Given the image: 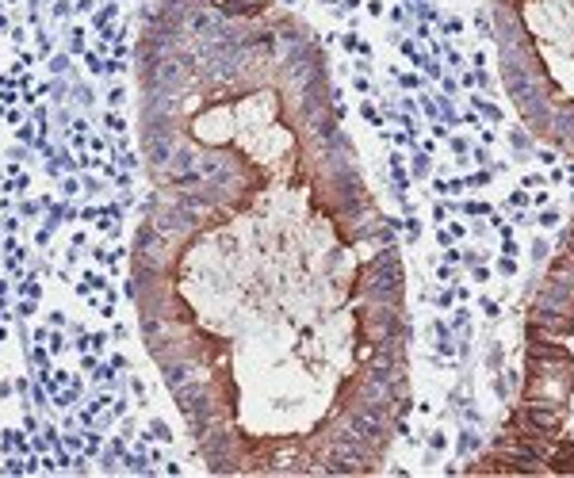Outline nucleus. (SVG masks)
Here are the masks:
<instances>
[{
    "mask_svg": "<svg viewBox=\"0 0 574 478\" xmlns=\"http://www.w3.org/2000/svg\"><path fill=\"white\" fill-rule=\"evenodd\" d=\"M134 314L211 474H367L398 432L402 260L310 31L276 0L142 23Z\"/></svg>",
    "mask_w": 574,
    "mask_h": 478,
    "instance_id": "f257e3e1",
    "label": "nucleus"
},
{
    "mask_svg": "<svg viewBox=\"0 0 574 478\" xmlns=\"http://www.w3.org/2000/svg\"><path fill=\"white\" fill-rule=\"evenodd\" d=\"M536 322L544 325L551 337H566V333H574V310L559 314V310H551V306H536Z\"/></svg>",
    "mask_w": 574,
    "mask_h": 478,
    "instance_id": "f03ea898",
    "label": "nucleus"
},
{
    "mask_svg": "<svg viewBox=\"0 0 574 478\" xmlns=\"http://www.w3.org/2000/svg\"><path fill=\"white\" fill-rule=\"evenodd\" d=\"M475 107H478L482 115H486L490 122H498V119H502V107H498V104H490V100H482V96H475Z\"/></svg>",
    "mask_w": 574,
    "mask_h": 478,
    "instance_id": "7ed1b4c3",
    "label": "nucleus"
},
{
    "mask_svg": "<svg viewBox=\"0 0 574 478\" xmlns=\"http://www.w3.org/2000/svg\"><path fill=\"white\" fill-rule=\"evenodd\" d=\"M559 218H563V214H559L555 207H548V210H540V218H536V222H540L544 230H551V226H559Z\"/></svg>",
    "mask_w": 574,
    "mask_h": 478,
    "instance_id": "20e7f679",
    "label": "nucleus"
},
{
    "mask_svg": "<svg viewBox=\"0 0 574 478\" xmlns=\"http://www.w3.org/2000/svg\"><path fill=\"white\" fill-rule=\"evenodd\" d=\"M498 272H502V276H517V260L513 256H502V260H498Z\"/></svg>",
    "mask_w": 574,
    "mask_h": 478,
    "instance_id": "39448f33",
    "label": "nucleus"
},
{
    "mask_svg": "<svg viewBox=\"0 0 574 478\" xmlns=\"http://www.w3.org/2000/svg\"><path fill=\"white\" fill-rule=\"evenodd\" d=\"M478 310L486 314V318H498V314H502V306H498L494 298H482V302H478Z\"/></svg>",
    "mask_w": 574,
    "mask_h": 478,
    "instance_id": "423d86ee",
    "label": "nucleus"
},
{
    "mask_svg": "<svg viewBox=\"0 0 574 478\" xmlns=\"http://www.w3.org/2000/svg\"><path fill=\"white\" fill-rule=\"evenodd\" d=\"M490 176H494V168H490V172H486V168H482V172L467 176V184H471V188H482V184H490Z\"/></svg>",
    "mask_w": 574,
    "mask_h": 478,
    "instance_id": "0eeeda50",
    "label": "nucleus"
},
{
    "mask_svg": "<svg viewBox=\"0 0 574 478\" xmlns=\"http://www.w3.org/2000/svg\"><path fill=\"white\" fill-rule=\"evenodd\" d=\"M509 207L524 210V207H528V195H524V191H509Z\"/></svg>",
    "mask_w": 574,
    "mask_h": 478,
    "instance_id": "6e6552de",
    "label": "nucleus"
},
{
    "mask_svg": "<svg viewBox=\"0 0 574 478\" xmlns=\"http://www.w3.org/2000/svg\"><path fill=\"white\" fill-rule=\"evenodd\" d=\"M467 214H490V203H463Z\"/></svg>",
    "mask_w": 574,
    "mask_h": 478,
    "instance_id": "1a4fd4ad",
    "label": "nucleus"
},
{
    "mask_svg": "<svg viewBox=\"0 0 574 478\" xmlns=\"http://www.w3.org/2000/svg\"><path fill=\"white\" fill-rule=\"evenodd\" d=\"M502 252H505V256H517V252H521V249H517V241H513V234L502 237Z\"/></svg>",
    "mask_w": 574,
    "mask_h": 478,
    "instance_id": "9d476101",
    "label": "nucleus"
},
{
    "mask_svg": "<svg viewBox=\"0 0 574 478\" xmlns=\"http://www.w3.org/2000/svg\"><path fill=\"white\" fill-rule=\"evenodd\" d=\"M444 35H463V19H448V23H444Z\"/></svg>",
    "mask_w": 574,
    "mask_h": 478,
    "instance_id": "9b49d317",
    "label": "nucleus"
},
{
    "mask_svg": "<svg viewBox=\"0 0 574 478\" xmlns=\"http://www.w3.org/2000/svg\"><path fill=\"white\" fill-rule=\"evenodd\" d=\"M509 142H513V146H517V149H524V146H528V134H521V131H513V134H509Z\"/></svg>",
    "mask_w": 574,
    "mask_h": 478,
    "instance_id": "f8f14e48",
    "label": "nucleus"
},
{
    "mask_svg": "<svg viewBox=\"0 0 574 478\" xmlns=\"http://www.w3.org/2000/svg\"><path fill=\"white\" fill-rule=\"evenodd\" d=\"M536 157H540V165H548V168H551V165H555V153H551V149H540V153H536Z\"/></svg>",
    "mask_w": 574,
    "mask_h": 478,
    "instance_id": "ddd939ff",
    "label": "nucleus"
},
{
    "mask_svg": "<svg viewBox=\"0 0 574 478\" xmlns=\"http://www.w3.org/2000/svg\"><path fill=\"white\" fill-rule=\"evenodd\" d=\"M475 23H478V31H482V35H490V19H486V12H478Z\"/></svg>",
    "mask_w": 574,
    "mask_h": 478,
    "instance_id": "4468645a",
    "label": "nucleus"
},
{
    "mask_svg": "<svg viewBox=\"0 0 574 478\" xmlns=\"http://www.w3.org/2000/svg\"><path fill=\"white\" fill-rule=\"evenodd\" d=\"M544 180H548V176H536V172H532V176H524V188H544Z\"/></svg>",
    "mask_w": 574,
    "mask_h": 478,
    "instance_id": "2eb2a0df",
    "label": "nucleus"
},
{
    "mask_svg": "<svg viewBox=\"0 0 574 478\" xmlns=\"http://www.w3.org/2000/svg\"><path fill=\"white\" fill-rule=\"evenodd\" d=\"M532 256H536V260H544V256H548V241H536V245H532Z\"/></svg>",
    "mask_w": 574,
    "mask_h": 478,
    "instance_id": "dca6fc26",
    "label": "nucleus"
},
{
    "mask_svg": "<svg viewBox=\"0 0 574 478\" xmlns=\"http://www.w3.org/2000/svg\"><path fill=\"white\" fill-rule=\"evenodd\" d=\"M452 149H456V157H467V142L463 138H452Z\"/></svg>",
    "mask_w": 574,
    "mask_h": 478,
    "instance_id": "f3484780",
    "label": "nucleus"
},
{
    "mask_svg": "<svg viewBox=\"0 0 574 478\" xmlns=\"http://www.w3.org/2000/svg\"><path fill=\"white\" fill-rule=\"evenodd\" d=\"M548 180H551V184H563V168H555V165H551V172H548Z\"/></svg>",
    "mask_w": 574,
    "mask_h": 478,
    "instance_id": "a211bd4d",
    "label": "nucleus"
}]
</instances>
